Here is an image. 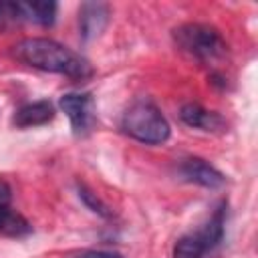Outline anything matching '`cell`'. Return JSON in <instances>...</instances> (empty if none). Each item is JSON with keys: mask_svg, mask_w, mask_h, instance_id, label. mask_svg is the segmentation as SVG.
Listing matches in <instances>:
<instances>
[{"mask_svg": "<svg viewBox=\"0 0 258 258\" xmlns=\"http://www.w3.org/2000/svg\"><path fill=\"white\" fill-rule=\"evenodd\" d=\"M75 258H123V256L117 252H107V250H85L77 254Z\"/></svg>", "mask_w": 258, "mask_h": 258, "instance_id": "9a60e30c", "label": "cell"}, {"mask_svg": "<svg viewBox=\"0 0 258 258\" xmlns=\"http://www.w3.org/2000/svg\"><path fill=\"white\" fill-rule=\"evenodd\" d=\"M22 4V12H24V20L28 22H36L40 26H50L56 18V2L50 0H38V2H20Z\"/></svg>", "mask_w": 258, "mask_h": 258, "instance_id": "8fae6325", "label": "cell"}, {"mask_svg": "<svg viewBox=\"0 0 258 258\" xmlns=\"http://www.w3.org/2000/svg\"><path fill=\"white\" fill-rule=\"evenodd\" d=\"M24 22V12L20 2H0V30Z\"/></svg>", "mask_w": 258, "mask_h": 258, "instance_id": "4fadbf2b", "label": "cell"}, {"mask_svg": "<svg viewBox=\"0 0 258 258\" xmlns=\"http://www.w3.org/2000/svg\"><path fill=\"white\" fill-rule=\"evenodd\" d=\"M10 202H12V189L4 179H0V232L8 236H24L32 228L20 214H16L10 208Z\"/></svg>", "mask_w": 258, "mask_h": 258, "instance_id": "52a82bcc", "label": "cell"}, {"mask_svg": "<svg viewBox=\"0 0 258 258\" xmlns=\"http://www.w3.org/2000/svg\"><path fill=\"white\" fill-rule=\"evenodd\" d=\"M173 40L185 54H189L191 58L204 60V62L222 58L228 48L216 28L208 24H200V22H187L175 28Z\"/></svg>", "mask_w": 258, "mask_h": 258, "instance_id": "3957f363", "label": "cell"}, {"mask_svg": "<svg viewBox=\"0 0 258 258\" xmlns=\"http://www.w3.org/2000/svg\"><path fill=\"white\" fill-rule=\"evenodd\" d=\"M179 119L187 125V127H194V129H202V131H224L226 129V121L214 113V111H208L200 105H183L181 111H179Z\"/></svg>", "mask_w": 258, "mask_h": 258, "instance_id": "9c48e42d", "label": "cell"}, {"mask_svg": "<svg viewBox=\"0 0 258 258\" xmlns=\"http://www.w3.org/2000/svg\"><path fill=\"white\" fill-rule=\"evenodd\" d=\"M224 220H226V202H222L218 208H216V212L212 214V218L206 222V226L198 232V236H200V240L204 242V246H206V250H214L220 242H222V238H224Z\"/></svg>", "mask_w": 258, "mask_h": 258, "instance_id": "30bf717a", "label": "cell"}, {"mask_svg": "<svg viewBox=\"0 0 258 258\" xmlns=\"http://www.w3.org/2000/svg\"><path fill=\"white\" fill-rule=\"evenodd\" d=\"M58 107L67 113L73 133L77 137H85L93 131L97 123V113L91 93H67L60 97Z\"/></svg>", "mask_w": 258, "mask_h": 258, "instance_id": "277c9868", "label": "cell"}, {"mask_svg": "<svg viewBox=\"0 0 258 258\" xmlns=\"http://www.w3.org/2000/svg\"><path fill=\"white\" fill-rule=\"evenodd\" d=\"M206 252L208 250L198 234L181 236L173 246V258H202Z\"/></svg>", "mask_w": 258, "mask_h": 258, "instance_id": "7c38bea8", "label": "cell"}, {"mask_svg": "<svg viewBox=\"0 0 258 258\" xmlns=\"http://www.w3.org/2000/svg\"><path fill=\"white\" fill-rule=\"evenodd\" d=\"M179 173L183 175V179L198 183L202 187H210V189H218L226 183V177L222 171H218L214 165H210L208 161L200 159V157H187L181 161L179 165Z\"/></svg>", "mask_w": 258, "mask_h": 258, "instance_id": "5b68a950", "label": "cell"}, {"mask_svg": "<svg viewBox=\"0 0 258 258\" xmlns=\"http://www.w3.org/2000/svg\"><path fill=\"white\" fill-rule=\"evenodd\" d=\"M79 196H81V200H83L95 214H99V216H103V218H111V216H113L111 210H109V208H107V206H105L93 191H89L83 183H79Z\"/></svg>", "mask_w": 258, "mask_h": 258, "instance_id": "5bb4252c", "label": "cell"}, {"mask_svg": "<svg viewBox=\"0 0 258 258\" xmlns=\"http://www.w3.org/2000/svg\"><path fill=\"white\" fill-rule=\"evenodd\" d=\"M121 129L129 137L147 145L163 143L169 139V133H171L167 119L147 99H137L127 107L121 119Z\"/></svg>", "mask_w": 258, "mask_h": 258, "instance_id": "7a4b0ae2", "label": "cell"}, {"mask_svg": "<svg viewBox=\"0 0 258 258\" xmlns=\"http://www.w3.org/2000/svg\"><path fill=\"white\" fill-rule=\"evenodd\" d=\"M109 22V6L105 2H85L79 8V28L83 40L97 38Z\"/></svg>", "mask_w": 258, "mask_h": 258, "instance_id": "8992f818", "label": "cell"}, {"mask_svg": "<svg viewBox=\"0 0 258 258\" xmlns=\"http://www.w3.org/2000/svg\"><path fill=\"white\" fill-rule=\"evenodd\" d=\"M52 119H54V105L50 101H34V103L22 105L14 113L12 125L18 127V129H28V127L46 125Z\"/></svg>", "mask_w": 258, "mask_h": 258, "instance_id": "ba28073f", "label": "cell"}, {"mask_svg": "<svg viewBox=\"0 0 258 258\" xmlns=\"http://www.w3.org/2000/svg\"><path fill=\"white\" fill-rule=\"evenodd\" d=\"M12 54L24 64L46 73L64 75L71 79H87L93 75L87 58L50 38H22L12 46Z\"/></svg>", "mask_w": 258, "mask_h": 258, "instance_id": "6da1fadb", "label": "cell"}]
</instances>
